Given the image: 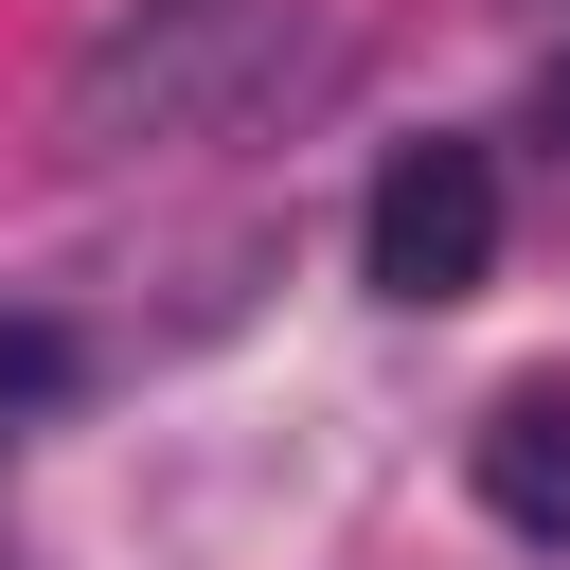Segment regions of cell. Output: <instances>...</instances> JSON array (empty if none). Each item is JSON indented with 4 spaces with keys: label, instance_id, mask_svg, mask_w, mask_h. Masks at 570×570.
Wrapping results in <instances>:
<instances>
[{
    "label": "cell",
    "instance_id": "obj_1",
    "mask_svg": "<svg viewBox=\"0 0 570 570\" xmlns=\"http://www.w3.org/2000/svg\"><path fill=\"white\" fill-rule=\"evenodd\" d=\"M267 71H285V0H142L71 53L53 125H71V160H142V142H196L214 107H249Z\"/></svg>",
    "mask_w": 570,
    "mask_h": 570
},
{
    "label": "cell",
    "instance_id": "obj_2",
    "mask_svg": "<svg viewBox=\"0 0 570 570\" xmlns=\"http://www.w3.org/2000/svg\"><path fill=\"white\" fill-rule=\"evenodd\" d=\"M356 267H374V303H463L481 267H499V160L481 142H410L392 178H374V214H356Z\"/></svg>",
    "mask_w": 570,
    "mask_h": 570
},
{
    "label": "cell",
    "instance_id": "obj_3",
    "mask_svg": "<svg viewBox=\"0 0 570 570\" xmlns=\"http://www.w3.org/2000/svg\"><path fill=\"white\" fill-rule=\"evenodd\" d=\"M481 499L499 534H570V374H517L481 410Z\"/></svg>",
    "mask_w": 570,
    "mask_h": 570
},
{
    "label": "cell",
    "instance_id": "obj_4",
    "mask_svg": "<svg viewBox=\"0 0 570 570\" xmlns=\"http://www.w3.org/2000/svg\"><path fill=\"white\" fill-rule=\"evenodd\" d=\"M36 392H71V338L53 321H0V410H36Z\"/></svg>",
    "mask_w": 570,
    "mask_h": 570
},
{
    "label": "cell",
    "instance_id": "obj_5",
    "mask_svg": "<svg viewBox=\"0 0 570 570\" xmlns=\"http://www.w3.org/2000/svg\"><path fill=\"white\" fill-rule=\"evenodd\" d=\"M552 142H570V53H552Z\"/></svg>",
    "mask_w": 570,
    "mask_h": 570
}]
</instances>
